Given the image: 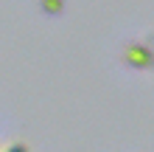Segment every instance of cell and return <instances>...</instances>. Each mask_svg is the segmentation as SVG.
<instances>
[{"label":"cell","instance_id":"obj_2","mask_svg":"<svg viewBox=\"0 0 154 152\" xmlns=\"http://www.w3.org/2000/svg\"><path fill=\"white\" fill-rule=\"evenodd\" d=\"M0 152H31V147L25 144V141H11V144H6Z\"/></svg>","mask_w":154,"mask_h":152},{"label":"cell","instance_id":"obj_3","mask_svg":"<svg viewBox=\"0 0 154 152\" xmlns=\"http://www.w3.org/2000/svg\"><path fill=\"white\" fill-rule=\"evenodd\" d=\"M42 8L48 14H59L62 8H65V3H62V0H42Z\"/></svg>","mask_w":154,"mask_h":152},{"label":"cell","instance_id":"obj_1","mask_svg":"<svg viewBox=\"0 0 154 152\" xmlns=\"http://www.w3.org/2000/svg\"><path fill=\"white\" fill-rule=\"evenodd\" d=\"M123 62L129 68L149 70V68H154V51L146 45V42H129V45L123 48Z\"/></svg>","mask_w":154,"mask_h":152}]
</instances>
